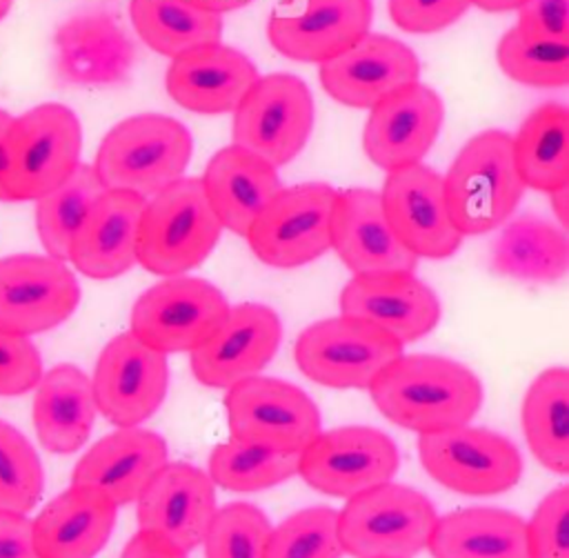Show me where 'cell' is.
I'll return each instance as SVG.
<instances>
[{
	"mask_svg": "<svg viewBox=\"0 0 569 558\" xmlns=\"http://www.w3.org/2000/svg\"><path fill=\"white\" fill-rule=\"evenodd\" d=\"M516 29L531 40L569 42V0H527Z\"/></svg>",
	"mask_w": 569,
	"mask_h": 558,
	"instance_id": "45",
	"label": "cell"
},
{
	"mask_svg": "<svg viewBox=\"0 0 569 558\" xmlns=\"http://www.w3.org/2000/svg\"><path fill=\"white\" fill-rule=\"evenodd\" d=\"M200 182L222 229L238 236L247 233L256 216L284 187L273 165L233 142L211 156Z\"/></svg>",
	"mask_w": 569,
	"mask_h": 558,
	"instance_id": "29",
	"label": "cell"
},
{
	"mask_svg": "<svg viewBox=\"0 0 569 558\" xmlns=\"http://www.w3.org/2000/svg\"><path fill=\"white\" fill-rule=\"evenodd\" d=\"M96 411L91 378L76 365H56L36 385L33 427L51 454H76L89 440Z\"/></svg>",
	"mask_w": 569,
	"mask_h": 558,
	"instance_id": "30",
	"label": "cell"
},
{
	"mask_svg": "<svg viewBox=\"0 0 569 558\" xmlns=\"http://www.w3.org/2000/svg\"><path fill=\"white\" fill-rule=\"evenodd\" d=\"M442 189L449 218L462 236L505 225L527 189L516 169L511 133L487 129L469 138L445 173Z\"/></svg>",
	"mask_w": 569,
	"mask_h": 558,
	"instance_id": "2",
	"label": "cell"
},
{
	"mask_svg": "<svg viewBox=\"0 0 569 558\" xmlns=\"http://www.w3.org/2000/svg\"><path fill=\"white\" fill-rule=\"evenodd\" d=\"M513 160L525 187L551 193L569 185V109L542 102L511 136Z\"/></svg>",
	"mask_w": 569,
	"mask_h": 558,
	"instance_id": "33",
	"label": "cell"
},
{
	"mask_svg": "<svg viewBox=\"0 0 569 558\" xmlns=\"http://www.w3.org/2000/svg\"><path fill=\"white\" fill-rule=\"evenodd\" d=\"M338 511L325 505L307 507L271 527L264 558H340Z\"/></svg>",
	"mask_w": 569,
	"mask_h": 558,
	"instance_id": "38",
	"label": "cell"
},
{
	"mask_svg": "<svg viewBox=\"0 0 569 558\" xmlns=\"http://www.w3.org/2000/svg\"><path fill=\"white\" fill-rule=\"evenodd\" d=\"M220 233L200 178L182 176L147 198L136 240L138 265L156 276H182L209 258Z\"/></svg>",
	"mask_w": 569,
	"mask_h": 558,
	"instance_id": "4",
	"label": "cell"
},
{
	"mask_svg": "<svg viewBox=\"0 0 569 558\" xmlns=\"http://www.w3.org/2000/svg\"><path fill=\"white\" fill-rule=\"evenodd\" d=\"M371 20V0H280L267 38L284 58L322 64L369 33Z\"/></svg>",
	"mask_w": 569,
	"mask_h": 558,
	"instance_id": "16",
	"label": "cell"
},
{
	"mask_svg": "<svg viewBox=\"0 0 569 558\" xmlns=\"http://www.w3.org/2000/svg\"><path fill=\"white\" fill-rule=\"evenodd\" d=\"M282 338L280 316L262 302L229 307L222 325L191 351L193 378L211 389H229L258 376L276 356Z\"/></svg>",
	"mask_w": 569,
	"mask_h": 558,
	"instance_id": "19",
	"label": "cell"
},
{
	"mask_svg": "<svg viewBox=\"0 0 569 558\" xmlns=\"http://www.w3.org/2000/svg\"><path fill=\"white\" fill-rule=\"evenodd\" d=\"M489 267L498 276L520 282H558L569 271L567 231L536 213L516 216L496 236Z\"/></svg>",
	"mask_w": 569,
	"mask_h": 558,
	"instance_id": "31",
	"label": "cell"
},
{
	"mask_svg": "<svg viewBox=\"0 0 569 558\" xmlns=\"http://www.w3.org/2000/svg\"><path fill=\"white\" fill-rule=\"evenodd\" d=\"M147 198L107 189L87 211L69 247V260L82 276L111 280L138 265L136 240Z\"/></svg>",
	"mask_w": 569,
	"mask_h": 558,
	"instance_id": "26",
	"label": "cell"
},
{
	"mask_svg": "<svg viewBox=\"0 0 569 558\" xmlns=\"http://www.w3.org/2000/svg\"><path fill=\"white\" fill-rule=\"evenodd\" d=\"M82 127L60 102H42L11 120L4 162L2 200H38L62 185L80 165Z\"/></svg>",
	"mask_w": 569,
	"mask_h": 558,
	"instance_id": "5",
	"label": "cell"
},
{
	"mask_svg": "<svg viewBox=\"0 0 569 558\" xmlns=\"http://www.w3.org/2000/svg\"><path fill=\"white\" fill-rule=\"evenodd\" d=\"M269 518L251 502L220 507L202 540L204 558H264Z\"/></svg>",
	"mask_w": 569,
	"mask_h": 558,
	"instance_id": "41",
	"label": "cell"
},
{
	"mask_svg": "<svg viewBox=\"0 0 569 558\" xmlns=\"http://www.w3.org/2000/svg\"><path fill=\"white\" fill-rule=\"evenodd\" d=\"M402 347L380 327L340 313L309 325L293 351L309 380L331 389H369L380 371L402 356Z\"/></svg>",
	"mask_w": 569,
	"mask_h": 558,
	"instance_id": "7",
	"label": "cell"
},
{
	"mask_svg": "<svg viewBox=\"0 0 569 558\" xmlns=\"http://www.w3.org/2000/svg\"><path fill=\"white\" fill-rule=\"evenodd\" d=\"M9 9H11V0H0V20L9 13Z\"/></svg>",
	"mask_w": 569,
	"mask_h": 558,
	"instance_id": "52",
	"label": "cell"
},
{
	"mask_svg": "<svg viewBox=\"0 0 569 558\" xmlns=\"http://www.w3.org/2000/svg\"><path fill=\"white\" fill-rule=\"evenodd\" d=\"M436 520L425 494L389 480L347 498L338 511V536L353 558H413L427 549Z\"/></svg>",
	"mask_w": 569,
	"mask_h": 558,
	"instance_id": "6",
	"label": "cell"
},
{
	"mask_svg": "<svg viewBox=\"0 0 569 558\" xmlns=\"http://www.w3.org/2000/svg\"><path fill=\"white\" fill-rule=\"evenodd\" d=\"M13 116H9L4 109H0V178H2V162H4V142L11 127ZM0 200H2V185H0Z\"/></svg>",
	"mask_w": 569,
	"mask_h": 558,
	"instance_id": "51",
	"label": "cell"
},
{
	"mask_svg": "<svg viewBox=\"0 0 569 558\" xmlns=\"http://www.w3.org/2000/svg\"><path fill=\"white\" fill-rule=\"evenodd\" d=\"M396 442L380 429L345 425L320 431L298 454V476L333 498H351L389 482L398 469Z\"/></svg>",
	"mask_w": 569,
	"mask_h": 558,
	"instance_id": "13",
	"label": "cell"
},
{
	"mask_svg": "<svg viewBox=\"0 0 569 558\" xmlns=\"http://www.w3.org/2000/svg\"><path fill=\"white\" fill-rule=\"evenodd\" d=\"M380 200L393 233L416 258L445 260L460 249L462 233L449 218L436 169L418 162L389 171Z\"/></svg>",
	"mask_w": 569,
	"mask_h": 558,
	"instance_id": "18",
	"label": "cell"
},
{
	"mask_svg": "<svg viewBox=\"0 0 569 558\" xmlns=\"http://www.w3.org/2000/svg\"><path fill=\"white\" fill-rule=\"evenodd\" d=\"M120 558H187V551L153 531H138L124 545Z\"/></svg>",
	"mask_w": 569,
	"mask_h": 558,
	"instance_id": "47",
	"label": "cell"
},
{
	"mask_svg": "<svg viewBox=\"0 0 569 558\" xmlns=\"http://www.w3.org/2000/svg\"><path fill=\"white\" fill-rule=\"evenodd\" d=\"M340 313L371 322L407 345L438 325L442 307L413 271H385L353 276L340 293Z\"/></svg>",
	"mask_w": 569,
	"mask_h": 558,
	"instance_id": "22",
	"label": "cell"
},
{
	"mask_svg": "<svg viewBox=\"0 0 569 558\" xmlns=\"http://www.w3.org/2000/svg\"><path fill=\"white\" fill-rule=\"evenodd\" d=\"M313 120V96L305 80L269 73L260 76L233 109L231 138L278 169L305 149Z\"/></svg>",
	"mask_w": 569,
	"mask_h": 558,
	"instance_id": "9",
	"label": "cell"
},
{
	"mask_svg": "<svg viewBox=\"0 0 569 558\" xmlns=\"http://www.w3.org/2000/svg\"><path fill=\"white\" fill-rule=\"evenodd\" d=\"M258 78L260 73L247 53L211 42L171 58L164 87L182 109L216 116L233 113Z\"/></svg>",
	"mask_w": 569,
	"mask_h": 558,
	"instance_id": "25",
	"label": "cell"
},
{
	"mask_svg": "<svg viewBox=\"0 0 569 558\" xmlns=\"http://www.w3.org/2000/svg\"><path fill=\"white\" fill-rule=\"evenodd\" d=\"M298 474V454L229 438L209 456V478L229 491H260Z\"/></svg>",
	"mask_w": 569,
	"mask_h": 558,
	"instance_id": "37",
	"label": "cell"
},
{
	"mask_svg": "<svg viewBox=\"0 0 569 558\" xmlns=\"http://www.w3.org/2000/svg\"><path fill=\"white\" fill-rule=\"evenodd\" d=\"M522 429L536 460L549 471L569 474V371L549 367L529 385L522 400Z\"/></svg>",
	"mask_w": 569,
	"mask_h": 558,
	"instance_id": "34",
	"label": "cell"
},
{
	"mask_svg": "<svg viewBox=\"0 0 569 558\" xmlns=\"http://www.w3.org/2000/svg\"><path fill=\"white\" fill-rule=\"evenodd\" d=\"M525 527L529 558H569V487L549 491Z\"/></svg>",
	"mask_w": 569,
	"mask_h": 558,
	"instance_id": "42",
	"label": "cell"
},
{
	"mask_svg": "<svg viewBox=\"0 0 569 558\" xmlns=\"http://www.w3.org/2000/svg\"><path fill=\"white\" fill-rule=\"evenodd\" d=\"M224 411L238 440L300 454L322 427L316 402L280 378L251 376L227 389Z\"/></svg>",
	"mask_w": 569,
	"mask_h": 558,
	"instance_id": "12",
	"label": "cell"
},
{
	"mask_svg": "<svg viewBox=\"0 0 569 558\" xmlns=\"http://www.w3.org/2000/svg\"><path fill=\"white\" fill-rule=\"evenodd\" d=\"M331 249L353 276L416 271L418 262L393 233L380 191L365 187L338 191L331 211Z\"/></svg>",
	"mask_w": 569,
	"mask_h": 558,
	"instance_id": "24",
	"label": "cell"
},
{
	"mask_svg": "<svg viewBox=\"0 0 569 558\" xmlns=\"http://www.w3.org/2000/svg\"><path fill=\"white\" fill-rule=\"evenodd\" d=\"M496 60L511 80L527 87H565L569 82V42L531 40L511 27L498 42Z\"/></svg>",
	"mask_w": 569,
	"mask_h": 558,
	"instance_id": "39",
	"label": "cell"
},
{
	"mask_svg": "<svg viewBox=\"0 0 569 558\" xmlns=\"http://www.w3.org/2000/svg\"><path fill=\"white\" fill-rule=\"evenodd\" d=\"M80 302L67 262L40 253L0 258V329L31 338L62 325Z\"/></svg>",
	"mask_w": 569,
	"mask_h": 558,
	"instance_id": "15",
	"label": "cell"
},
{
	"mask_svg": "<svg viewBox=\"0 0 569 558\" xmlns=\"http://www.w3.org/2000/svg\"><path fill=\"white\" fill-rule=\"evenodd\" d=\"M224 293L204 278L169 276L149 287L131 309V333L164 356L193 351L229 313Z\"/></svg>",
	"mask_w": 569,
	"mask_h": 558,
	"instance_id": "11",
	"label": "cell"
},
{
	"mask_svg": "<svg viewBox=\"0 0 569 558\" xmlns=\"http://www.w3.org/2000/svg\"><path fill=\"white\" fill-rule=\"evenodd\" d=\"M191 151V131L180 120L162 113H138L107 131L93 169L107 189L151 198L182 178Z\"/></svg>",
	"mask_w": 569,
	"mask_h": 558,
	"instance_id": "3",
	"label": "cell"
},
{
	"mask_svg": "<svg viewBox=\"0 0 569 558\" xmlns=\"http://www.w3.org/2000/svg\"><path fill=\"white\" fill-rule=\"evenodd\" d=\"M369 393L385 418L416 434L469 425L482 407L480 378L462 362L436 353L398 356Z\"/></svg>",
	"mask_w": 569,
	"mask_h": 558,
	"instance_id": "1",
	"label": "cell"
},
{
	"mask_svg": "<svg viewBox=\"0 0 569 558\" xmlns=\"http://www.w3.org/2000/svg\"><path fill=\"white\" fill-rule=\"evenodd\" d=\"M336 196L327 182L282 187L244 233L253 256L269 267L293 269L327 253Z\"/></svg>",
	"mask_w": 569,
	"mask_h": 558,
	"instance_id": "8",
	"label": "cell"
},
{
	"mask_svg": "<svg viewBox=\"0 0 569 558\" xmlns=\"http://www.w3.org/2000/svg\"><path fill=\"white\" fill-rule=\"evenodd\" d=\"M389 18L407 33H438L460 20L471 0H389Z\"/></svg>",
	"mask_w": 569,
	"mask_h": 558,
	"instance_id": "44",
	"label": "cell"
},
{
	"mask_svg": "<svg viewBox=\"0 0 569 558\" xmlns=\"http://www.w3.org/2000/svg\"><path fill=\"white\" fill-rule=\"evenodd\" d=\"M427 549L433 558H529L525 520L498 507L438 516Z\"/></svg>",
	"mask_w": 569,
	"mask_h": 558,
	"instance_id": "32",
	"label": "cell"
},
{
	"mask_svg": "<svg viewBox=\"0 0 569 558\" xmlns=\"http://www.w3.org/2000/svg\"><path fill=\"white\" fill-rule=\"evenodd\" d=\"M0 558H40L27 514L0 509Z\"/></svg>",
	"mask_w": 569,
	"mask_h": 558,
	"instance_id": "46",
	"label": "cell"
},
{
	"mask_svg": "<svg viewBox=\"0 0 569 558\" xmlns=\"http://www.w3.org/2000/svg\"><path fill=\"white\" fill-rule=\"evenodd\" d=\"M44 491V469L33 445L0 418V509L27 514Z\"/></svg>",
	"mask_w": 569,
	"mask_h": 558,
	"instance_id": "40",
	"label": "cell"
},
{
	"mask_svg": "<svg viewBox=\"0 0 569 558\" xmlns=\"http://www.w3.org/2000/svg\"><path fill=\"white\" fill-rule=\"evenodd\" d=\"M42 373V358L31 338L0 329V396L36 389Z\"/></svg>",
	"mask_w": 569,
	"mask_h": 558,
	"instance_id": "43",
	"label": "cell"
},
{
	"mask_svg": "<svg viewBox=\"0 0 569 558\" xmlns=\"http://www.w3.org/2000/svg\"><path fill=\"white\" fill-rule=\"evenodd\" d=\"M527 0H471L478 9L487 13H505V11H518Z\"/></svg>",
	"mask_w": 569,
	"mask_h": 558,
	"instance_id": "50",
	"label": "cell"
},
{
	"mask_svg": "<svg viewBox=\"0 0 569 558\" xmlns=\"http://www.w3.org/2000/svg\"><path fill=\"white\" fill-rule=\"evenodd\" d=\"M138 527L182 551L202 545L218 511L209 474L189 462H164L138 496Z\"/></svg>",
	"mask_w": 569,
	"mask_h": 558,
	"instance_id": "23",
	"label": "cell"
},
{
	"mask_svg": "<svg viewBox=\"0 0 569 558\" xmlns=\"http://www.w3.org/2000/svg\"><path fill=\"white\" fill-rule=\"evenodd\" d=\"M107 191L93 165H78L71 176L53 191L36 200V229L47 256L69 260V247L76 229L91 205Z\"/></svg>",
	"mask_w": 569,
	"mask_h": 558,
	"instance_id": "36",
	"label": "cell"
},
{
	"mask_svg": "<svg viewBox=\"0 0 569 558\" xmlns=\"http://www.w3.org/2000/svg\"><path fill=\"white\" fill-rule=\"evenodd\" d=\"M418 76L420 60L405 42L371 31L318 67L322 89L353 109H371L389 93L418 82Z\"/></svg>",
	"mask_w": 569,
	"mask_h": 558,
	"instance_id": "21",
	"label": "cell"
},
{
	"mask_svg": "<svg viewBox=\"0 0 569 558\" xmlns=\"http://www.w3.org/2000/svg\"><path fill=\"white\" fill-rule=\"evenodd\" d=\"M167 387V356L131 331L113 336L102 347L91 376L96 409L116 427H138L151 418Z\"/></svg>",
	"mask_w": 569,
	"mask_h": 558,
	"instance_id": "14",
	"label": "cell"
},
{
	"mask_svg": "<svg viewBox=\"0 0 569 558\" xmlns=\"http://www.w3.org/2000/svg\"><path fill=\"white\" fill-rule=\"evenodd\" d=\"M118 505L93 487L71 485L31 520L40 558H96L111 538Z\"/></svg>",
	"mask_w": 569,
	"mask_h": 558,
	"instance_id": "28",
	"label": "cell"
},
{
	"mask_svg": "<svg viewBox=\"0 0 569 558\" xmlns=\"http://www.w3.org/2000/svg\"><path fill=\"white\" fill-rule=\"evenodd\" d=\"M442 122L440 96L422 82H411L369 109L362 131L365 153L387 173L418 165L433 147Z\"/></svg>",
	"mask_w": 569,
	"mask_h": 558,
	"instance_id": "20",
	"label": "cell"
},
{
	"mask_svg": "<svg viewBox=\"0 0 569 558\" xmlns=\"http://www.w3.org/2000/svg\"><path fill=\"white\" fill-rule=\"evenodd\" d=\"M549 196V202H551V209H553V216H556V220H558V225L567 231V222H569V185L567 187H560V189H556V191H551V193H547Z\"/></svg>",
	"mask_w": 569,
	"mask_h": 558,
	"instance_id": "48",
	"label": "cell"
},
{
	"mask_svg": "<svg viewBox=\"0 0 569 558\" xmlns=\"http://www.w3.org/2000/svg\"><path fill=\"white\" fill-rule=\"evenodd\" d=\"M167 458V442L160 434L142 427H118L76 462L71 485L93 487L118 507L129 505L138 500Z\"/></svg>",
	"mask_w": 569,
	"mask_h": 558,
	"instance_id": "27",
	"label": "cell"
},
{
	"mask_svg": "<svg viewBox=\"0 0 569 558\" xmlns=\"http://www.w3.org/2000/svg\"><path fill=\"white\" fill-rule=\"evenodd\" d=\"M53 64L64 84L116 87L129 80L136 42L120 16L93 7L67 18L53 38Z\"/></svg>",
	"mask_w": 569,
	"mask_h": 558,
	"instance_id": "17",
	"label": "cell"
},
{
	"mask_svg": "<svg viewBox=\"0 0 569 558\" xmlns=\"http://www.w3.org/2000/svg\"><path fill=\"white\" fill-rule=\"evenodd\" d=\"M189 4H196L200 9H207V11H213V13H227V11H236V9H242L247 4H251L253 0H184Z\"/></svg>",
	"mask_w": 569,
	"mask_h": 558,
	"instance_id": "49",
	"label": "cell"
},
{
	"mask_svg": "<svg viewBox=\"0 0 569 558\" xmlns=\"http://www.w3.org/2000/svg\"><path fill=\"white\" fill-rule=\"evenodd\" d=\"M129 18L138 38L167 58L222 38V16L184 0H131Z\"/></svg>",
	"mask_w": 569,
	"mask_h": 558,
	"instance_id": "35",
	"label": "cell"
},
{
	"mask_svg": "<svg viewBox=\"0 0 569 558\" xmlns=\"http://www.w3.org/2000/svg\"><path fill=\"white\" fill-rule=\"evenodd\" d=\"M418 456L442 487L465 496H496L518 485L522 458L502 434L482 427H453L420 434Z\"/></svg>",
	"mask_w": 569,
	"mask_h": 558,
	"instance_id": "10",
	"label": "cell"
}]
</instances>
